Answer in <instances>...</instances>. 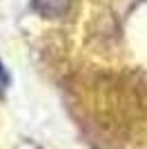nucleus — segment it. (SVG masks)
<instances>
[{
	"label": "nucleus",
	"instance_id": "1",
	"mask_svg": "<svg viewBox=\"0 0 147 149\" xmlns=\"http://www.w3.org/2000/svg\"><path fill=\"white\" fill-rule=\"evenodd\" d=\"M34 9L43 18H60L69 11V0H34Z\"/></svg>",
	"mask_w": 147,
	"mask_h": 149
},
{
	"label": "nucleus",
	"instance_id": "2",
	"mask_svg": "<svg viewBox=\"0 0 147 149\" xmlns=\"http://www.w3.org/2000/svg\"><path fill=\"white\" fill-rule=\"evenodd\" d=\"M7 82H9V76H7V69L2 65V60H0V87H5Z\"/></svg>",
	"mask_w": 147,
	"mask_h": 149
}]
</instances>
